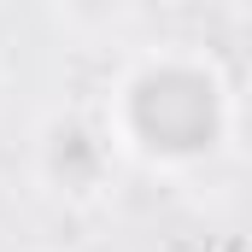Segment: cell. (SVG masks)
I'll return each instance as SVG.
<instances>
[{
	"mask_svg": "<svg viewBox=\"0 0 252 252\" xmlns=\"http://www.w3.org/2000/svg\"><path fill=\"white\" fill-rule=\"evenodd\" d=\"M135 129L153 141V147H170V153H193L211 141L217 129V100H211V82L193 76V70H158L135 88Z\"/></svg>",
	"mask_w": 252,
	"mask_h": 252,
	"instance_id": "1",
	"label": "cell"
}]
</instances>
